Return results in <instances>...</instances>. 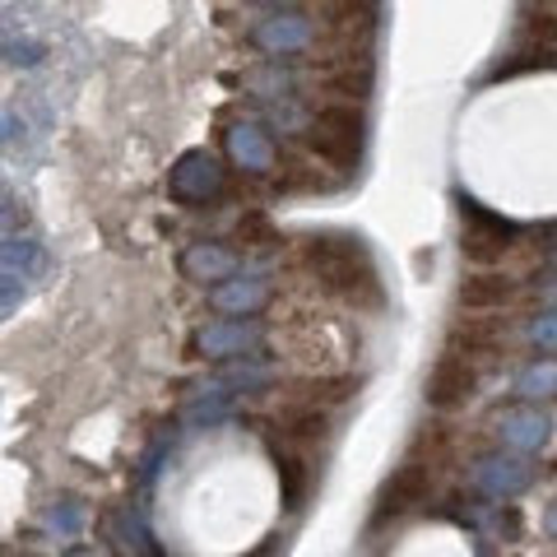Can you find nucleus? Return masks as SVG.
<instances>
[{
  "mask_svg": "<svg viewBox=\"0 0 557 557\" xmlns=\"http://www.w3.org/2000/svg\"><path fill=\"white\" fill-rule=\"evenodd\" d=\"M307 265L317 270L321 288L335 293L344 302H381V284H376V270L368 251H362L358 237H311L307 242Z\"/></svg>",
  "mask_w": 557,
  "mask_h": 557,
  "instance_id": "obj_1",
  "label": "nucleus"
},
{
  "mask_svg": "<svg viewBox=\"0 0 557 557\" xmlns=\"http://www.w3.org/2000/svg\"><path fill=\"white\" fill-rule=\"evenodd\" d=\"M362 135H368V121L354 102H325L311 121V153L335 168H354L358 153H362Z\"/></svg>",
  "mask_w": 557,
  "mask_h": 557,
  "instance_id": "obj_2",
  "label": "nucleus"
},
{
  "mask_svg": "<svg viewBox=\"0 0 557 557\" xmlns=\"http://www.w3.org/2000/svg\"><path fill=\"white\" fill-rule=\"evenodd\" d=\"M168 190H172V200L190 205V209L219 200L223 196V163L209 149H186L168 172Z\"/></svg>",
  "mask_w": 557,
  "mask_h": 557,
  "instance_id": "obj_3",
  "label": "nucleus"
},
{
  "mask_svg": "<svg viewBox=\"0 0 557 557\" xmlns=\"http://www.w3.org/2000/svg\"><path fill=\"white\" fill-rule=\"evenodd\" d=\"M317 42V24L298 10H284V14H265L256 28H251V47L270 61H288V57H302Z\"/></svg>",
  "mask_w": 557,
  "mask_h": 557,
  "instance_id": "obj_4",
  "label": "nucleus"
},
{
  "mask_svg": "<svg viewBox=\"0 0 557 557\" xmlns=\"http://www.w3.org/2000/svg\"><path fill=\"white\" fill-rule=\"evenodd\" d=\"M223 149H228V163L242 168L247 177L274 172V145H270L265 126H256V121H233V126L223 131Z\"/></svg>",
  "mask_w": 557,
  "mask_h": 557,
  "instance_id": "obj_5",
  "label": "nucleus"
},
{
  "mask_svg": "<svg viewBox=\"0 0 557 557\" xmlns=\"http://www.w3.org/2000/svg\"><path fill=\"white\" fill-rule=\"evenodd\" d=\"M465 219H469V228H465V251L474 256V260H493L502 256L507 247H516V223H507L502 214H487V209L479 200H465Z\"/></svg>",
  "mask_w": 557,
  "mask_h": 557,
  "instance_id": "obj_6",
  "label": "nucleus"
},
{
  "mask_svg": "<svg viewBox=\"0 0 557 557\" xmlns=\"http://www.w3.org/2000/svg\"><path fill=\"white\" fill-rule=\"evenodd\" d=\"M474 368L465 362V354H446L428 376V405L432 409H460L474 395Z\"/></svg>",
  "mask_w": 557,
  "mask_h": 557,
  "instance_id": "obj_7",
  "label": "nucleus"
},
{
  "mask_svg": "<svg viewBox=\"0 0 557 557\" xmlns=\"http://www.w3.org/2000/svg\"><path fill=\"white\" fill-rule=\"evenodd\" d=\"M428 497V465H405L395 469V479L381 487V502H376V520H391L399 511H409L413 502Z\"/></svg>",
  "mask_w": 557,
  "mask_h": 557,
  "instance_id": "obj_8",
  "label": "nucleus"
},
{
  "mask_svg": "<svg viewBox=\"0 0 557 557\" xmlns=\"http://www.w3.org/2000/svg\"><path fill=\"white\" fill-rule=\"evenodd\" d=\"M237 270V251L219 247V242H196V247L182 251V274L196 278V284H214V278H228Z\"/></svg>",
  "mask_w": 557,
  "mask_h": 557,
  "instance_id": "obj_9",
  "label": "nucleus"
},
{
  "mask_svg": "<svg viewBox=\"0 0 557 557\" xmlns=\"http://www.w3.org/2000/svg\"><path fill=\"white\" fill-rule=\"evenodd\" d=\"M516 278H507V274H479V278H469V284L460 288V302L465 307H474V311H483V307H502V302H511L516 298Z\"/></svg>",
  "mask_w": 557,
  "mask_h": 557,
  "instance_id": "obj_10",
  "label": "nucleus"
},
{
  "mask_svg": "<svg viewBox=\"0 0 557 557\" xmlns=\"http://www.w3.org/2000/svg\"><path fill=\"white\" fill-rule=\"evenodd\" d=\"M265 278H228V284H219L214 288V307L223 311H251L265 302Z\"/></svg>",
  "mask_w": 557,
  "mask_h": 557,
  "instance_id": "obj_11",
  "label": "nucleus"
},
{
  "mask_svg": "<svg viewBox=\"0 0 557 557\" xmlns=\"http://www.w3.org/2000/svg\"><path fill=\"white\" fill-rule=\"evenodd\" d=\"M311 121H317V112H307L302 102H293V98H278V102H265V126L274 131H284V135H311Z\"/></svg>",
  "mask_w": 557,
  "mask_h": 557,
  "instance_id": "obj_12",
  "label": "nucleus"
},
{
  "mask_svg": "<svg viewBox=\"0 0 557 557\" xmlns=\"http://www.w3.org/2000/svg\"><path fill=\"white\" fill-rule=\"evenodd\" d=\"M502 432L516 442V446H539L548 437V418H539V413H511L507 423H502Z\"/></svg>",
  "mask_w": 557,
  "mask_h": 557,
  "instance_id": "obj_13",
  "label": "nucleus"
},
{
  "mask_svg": "<svg viewBox=\"0 0 557 557\" xmlns=\"http://www.w3.org/2000/svg\"><path fill=\"white\" fill-rule=\"evenodd\" d=\"M520 395H557V362H530L525 372L516 376Z\"/></svg>",
  "mask_w": 557,
  "mask_h": 557,
  "instance_id": "obj_14",
  "label": "nucleus"
},
{
  "mask_svg": "<svg viewBox=\"0 0 557 557\" xmlns=\"http://www.w3.org/2000/svg\"><path fill=\"white\" fill-rule=\"evenodd\" d=\"M38 260H42V251H38V242H33V237H5V242H0V265L33 270Z\"/></svg>",
  "mask_w": 557,
  "mask_h": 557,
  "instance_id": "obj_15",
  "label": "nucleus"
},
{
  "mask_svg": "<svg viewBox=\"0 0 557 557\" xmlns=\"http://www.w3.org/2000/svg\"><path fill=\"white\" fill-rule=\"evenodd\" d=\"M251 335H256L251 325H209L200 335V344L209 348V354H228V348H237L242 339H251Z\"/></svg>",
  "mask_w": 557,
  "mask_h": 557,
  "instance_id": "obj_16",
  "label": "nucleus"
},
{
  "mask_svg": "<svg viewBox=\"0 0 557 557\" xmlns=\"http://www.w3.org/2000/svg\"><path fill=\"white\" fill-rule=\"evenodd\" d=\"M42 57H47V47L42 42H5V61L10 65H24V70H33V65H42Z\"/></svg>",
  "mask_w": 557,
  "mask_h": 557,
  "instance_id": "obj_17",
  "label": "nucleus"
},
{
  "mask_svg": "<svg viewBox=\"0 0 557 557\" xmlns=\"http://www.w3.org/2000/svg\"><path fill=\"white\" fill-rule=\"evenodd\" d=\"M525 335H530L539 348H557V307H553V311H539Z\"/></svg>",
  "mask_w": 557,
  "mask_h": 557,
  "instance_id": "obj_18",
  "label": "nucleus"
},
{
  "mask_svg": "<svg viewBox=\"0 0 557 557\" xmlns=\"http://www.w3.org/2000/svg\"><path fill=\"white\" fill-rule=\"evenodd\" d=\"M256 5H265L270 14H284V10H298L302 0H256Z\"/></svg>",
  "mask_w": 557,
  "mask_h": 557,
  "instance_id": "obj_19",
  "label": "nucleus"
},
{
  "mask_svg": "<svg viewBox=\"0 0 557 557\" xmlns=\"http://www.w3.org/2000/svg\"><path fill=\"white\" fill-rule=\"evenodd\" d=\"M10 223H14V209H10L5 200H0V233H10Z\"/></svg>",
  "mask_w": 557,
  "mask_h": 557,
  "instance_id": "obj_20",
  "label": "nucleus"
},
{
  "mask_svg": "<svg viewBox=\"0 0 557 557\" xmlns=\"http://www.w3.org/2000/svg\"><path fill=\"white\" fill-rule=\"evenodd\" d=\"M548 247L557 251V223H553V228H548Z\"/></svg>",
  "mask_w": 557,
  "mask_h": 557,
  "instance_id": "obj_21",
  "label": "nucleus"
},
{
  "mask_svg": "<svg viewBox=\"0 0 557 557\" xmlns=\"http://www.w3.org/2000/svg\"><path fill=\"white\" fill-rule=\"evenodd\" d=\"M5 135H10V121H5V116H0V139H5Z\"/></svg>",
  "mask_w": 557,
  "mask_h": 557,
  "instance_id": "obj_22",
  "label": "nucleus"
},
{
  "mask_svg": "<svg viewBox=\"0 0 557 557\" xmlns=\"http://www.w3.org/2000/svg\"><path fill=\"white\" fill-rule=\"evenodd\" d=\"M553 260H557V251H553Z\"/></svg>",
  "mask_w": 557,
  "mask_h": 557,
  "instance_id": "obj_23",
  "label": "nucleus"
}]
</instances>
